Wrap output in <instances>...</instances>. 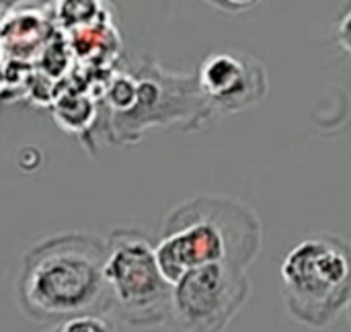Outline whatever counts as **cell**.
<instances>
[{
  "label": "cell",
  "mask_w": 351,
  "mask_h": 332,
  "mask_svg": "<svg viewBox=\"0 0 351 332\" xmlns=\"http://www.w3.org/2000/svg\"><path fill=\"white\" fill-rule=\"evenodd\" d=\"M107 240L88 232H66L33 246L21 263L16 302L27 320L60 324L74 316H111L105 281Z\"/></svg>",
  "instance_id": "6da1fadb"
},
{
  "label": "cell",
  "mask_w": 351,
  "mask_h": 332,
  "mask_svg": "<svg viewBox=\"0 0 351 332\" xmlns=\"http://www.w3.org/2000/svg\"><path fill=\"white\" fill-rule=\"evenodd\" d=\"M261 242L263 228L253 207L226 195H197L167 214L154 248L165 279L175 285L208 265L249 269Z\"/></svg>",
  "instance_id": "7a4b0ae2"
},
{
  "label": "cell",
  "mask_w": 351,
  "mask_h": 332,
  "mask_svg": "<svg viewBox=\"0 0 351 332\" xmlns=\"http://www.w3.org/2000/svg\"><path fill=\"white\" fill-rule=\"evenodd\" d=\"M282 300L302 327L333 324L351 300V242L339 234L304 236L282 261Z\"/></svg>",
  "instance_id": "3957f363"
},
{
  "label": "cell",
  "mask_w": 351,
  "mask_h": 332,
  "mask_svg": "<svg viewBox=\"0 0 351 332\" xmlns=\"http://www.w3.org/2000/svg\"><path fill=\"white\" fill-rule=\"evenodd\" d=\"M130 72L136 97L125 113H107L103 131L109 144H138L150 129L199 131L216 117L195 74L169 72L152 58H142Z\"/></svg>",
  "instance_id": "277c9868"
},
{
  "label": "cell",
  "mask_w": 351,
  "mask_h": 332,
  "mask_svg": "<svg viewBox=\"0 0 351 332\" xmlns=\"http://www.w3.org/2000/svg\"><path fill=\"white\" fill-rule=\"evenodd\" d=\"M105 240V281L113 316L140 331L165 327L173 285L158 267L154 242L136 228L113 230Z\"/></svg>",
  "instance_id": "5b68a950"
},
{
  "label": "cell",
  "mask_w": 351,
  "mask_h": 332,
  "mask_svg": "<svg viewBox=\"0 0 351 332\" xmlns=\"http://www.w3.org/2000/svg\"><path fill=\"white\" fill-rule=\"evenodd\" d=\"M251 296L247 269L208 265L185 273L171 294L169 332H224Z\"/></svg>",
  "instance_id": "8992f818"
},
{
  "label": "cell",
  "mask_w": 351,
  "mask_h": 332,
  "mask_svg": "<svg viewBox=\"0 0 351 332\" xmlns=\"http://www.w3.org/2000/svg\"><path fill=\"white\" fill-rule=\"evenodd\" d=\"M195 78L216 117L249 111L269 92L265 66L247 51H214L206 55Z\"/></svg>",
  "instance_id": "52a82bcc"
},
{
  "label": "cell",
  "mask_w": 351,
  "mask_h": 332,
  "mask_svg": "<svg viewBox=\"0 0 351 332\" xmlns=\"http://www.w3.org/2000/svg\"><path fill=\"white\" fill-rule=\"evenodd\" d=\"M45 332H117L111 316H101V314H84V316H74L68 318Z\"/></svg>",
  "instance_id": "ba28073f"
},
{
  "label": "cell",
  "mask_w": 351,
  "mask_h": 332,
  "mask_svg": "<svg viewBox=\"0 0 351 332\" xmlns=\"http://www.w3.org/2000/svg\"><path fill=\"white\" fill-rule=\"evenodd\" d=\"M335 37L343 51L351 55V2H346L335 21Z\"/></svg>",
  "instance_id": "9c48e42d"
},
{
  "label": "cell",
  "mask_w": 351,
  "mask_h": 332,
  "mask_svg": "<svg viewBox=\"0 0 351 332\" xmlns=\"http://www.w3.org/2000/svg\"><path fill=\"white\" fill-rule=\"evenodd\" d=\"M348 310H350V320H351V300H350V306H348Z\"/></svg>",
  "instance_id": "30bf717a"
}]
</instances>
